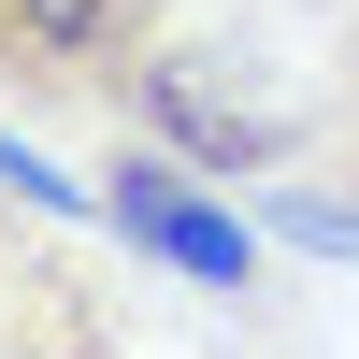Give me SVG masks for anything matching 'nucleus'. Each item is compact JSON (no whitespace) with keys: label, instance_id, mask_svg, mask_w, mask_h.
<instances>
[{"label":"nucleus","instance_id":"nucleus-1","mask_svg":"<svg viewBox=\"0 0 359 359\" xmlns=\"http://www.w3.org/2000/svg\"><path fill=\"white\" fill-rule=\"evenodd\" d=\"M130 130L144 144H172L187 172H287L316 144V115H273V101H245V86L216 72V43H144V72H130Z\"/></svg>","mask_w":359,"mask_h":359},{"label":"nucleus","instance_id":"nucleus-2","mask_svg":"<svg viewBox=\"0 0 359 359\" xmlns=\"http://www.w3.org/2000/svg\"><path fill=\"white\" fill-rule=\"evenodd\" d=\"M86 201H101V230H115L130 259H158V273H187V287H259V216L201 201V172L172 158V144L130 130V144L101 158V187H86Z\"/></svg>","mask_w":359,"mask_h":359},{"label":"nucleus","instance_id":"nucleus-3","mask_svg":"<svg viewBox=\"0 0 359 359\" xmlns=\"http://www.w3.org/2000/svg\"><path fill=\"white\" fill-rule=\"evenodd\" d=\"M172 29V0H0V86L15 101H115L130 115L144 43Z\"/></svg>","mask_w":359,"mask_h":359},{"label":"nucleus","instance_id":"nucleus-4","mask_svg":"<svg viewBox=\"0 0 359 359\" xmlns=\"http://www.w3.org/2000/svg\"><path fill=\"white\" fill-rule=\"evenodd\" d=\"M0 359H130L101 273L72 259V230H43V216L15 230V201H0Z\"/></svg>","mask_w":359,"mask_h":359},{"label":"nucleus","instance_id":"nucleus-5","mask_svg":"<svg viewBox=\"0 0 359 359\" xmlns=\"http://www.w3.org/2000/svg\"><path fill=\"white\" fill-rule=\"evenodd\" d=\"M259 230H273V245H302V259H359V201H345V187H302V172L259 201Z\"/></svg>","mask_w":359,"mask_h":359},{"label":"nucleus","instance_id":"nucleus-6","mask_svg":"<svg viewBox=\"0 0 359 359\" xmlns=\"http://www.w3.org/2000/svg\"><path fill=\"white\" fill-rule=\"evenodd\" d=\"M0 201H15V216H43V230H86V216H101V201H86L57 158H29L15 130H0Z\"/></svg>","mask_w":359,"mask_h":359},{"label":"nucleus","instance_id":"nucleus-7","mask_svg":"<svg viewBox=\"0 0 359 359\" xmlns=\"http://www.w3.org/2000/svg\"><path fill=\"white\" fill-rule=\"evenodd\" d=\"M316 144L359 172V29H345V72H331V115H316Z\"/></svg>","mask_w":359,"mask_h":359}]
</instances>
